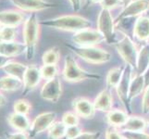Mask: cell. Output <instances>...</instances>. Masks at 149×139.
Instances as JSON below:
<instances>
[{"instance_id":"6da1fadb","label":"cell","mask_w":149,"mask_h":139,"mask_svg":"<svg viewBox=\"0 0 149 139\" xmlns=\"http://www.w3.org/2000/svg\"><path fill=\"white\" fill-rule=\"evenodd\" d=\"M41 25L65 32L77 33L79 31L91 28V22L79 15H63L45 22H41Z\"/></svg>"},{"instance_id":"7a4b0ae2","label":"cell","mask_w":149,"mask_h":139,"mask_svg":"<svg viewBox=\"0 0 149 139\" xmlns=\"http://www.w3.org/2000/svg\"><path fill=\"white\" fill-rule=\"evenodd\" d=\"M40 22L36 13H32L26 18L23 23L22 28V36L23 43L26 46V59H32L34 54L35 49L40 37Z\"/></svg>"},{"instance_id":"3957f363","label":"cell","mask_w":149,"mask_h":139,"mask_svg":"<svg viewBox=\"0 0 149 139\" xmlns=\"http://www.w3.org/2000/svg\"><path fill=\"white\" fill-rule=\"evenodd\" d=\"M62 75L65 81L69 82V83H78L81 81L96 80L101 78L99 74L89 73V71L81 69L71 55L66 56Z\"/></svg>"},{"instance_id":"277c9868","label":"cell","mask_w":149,"mask_h":139,"mask_svg":"<svg viewBox=\"0 0 149 139\" xmlns=\"http://www.w3.org/2000/svg\"><path fill=\"white\" fill-rule=\"evenodd\" d=\"M67 46L76 56L91 64H104L110 61L112 58L109 52L97 46H74L71 45H67Z\"/></svg>"},{"instance_id":"5b68a950","label":"cell","mask_w":149,"mask_h":139,"mask_svg":"<svg viewBox=\"0 0 149 139\" xmlns=\"http://www.w3.org/2000/svg\"><path fill=\"white\" fill-rule=\"evenodd\" d=\"M116 49L121 59L125 61V63L132 66V68H136L137 61V49L134 43L127 34H123L122 38L118 41L115 45Z\"/></svg>"},{"instance_id":"8992f818","label":"cell","mask_w":149,"mask_h":139,"mask_svg":"<svg viewBox=\"0 0 149 139\" xmlns=\"http://www.w3.org/2000/svg\"><path fill=\"white\" fill-rule=\"evenodd\" d=\"M56 119V113L54 111H47L37 115L33 121L28 132L30 138H34L43 132L48 130Z\"/></svg>"},{"instance_id":"52a82bcc","label":"cell","mask_w":149,"mask_h":139,"mask_svg":"<svg viewBox=\"0 0 149 139\" xmlns=\"http://www.w3.org/2000/svg\"><path fill=\"white\" fill-rule=\"evenodd\" d=\"M97 31L100 32L106 39V42L112 44L114 42V19L109 10L102 8L97 17Z\"/></svg>"},{"instance_id":"ba28073f","label":"cell","mask_w":149,"mask_h":139,"mask_svg":"<svg viewBox=\"0 0 149 139\" xmlns=\"http://www.w3.org/2000/svg\"><path fill=\"white\" fill-rule=\"evenodd\" d=\"M106 41L104 35L97 30L85 29L74 33L72 42L79 46H95Z\"/></svg>"},{"instance_id":"9c48e42d","label":"cell","mask_w":149,"mask_h":139,"mask_svg":"<svg viewBox=\"0 0 149 139\" xmlns=\"http://www.w3.org/2000/svg\"><path fill=\"white\" fill-rule=\"evenodd\" d=\"M17 9L22 12L35 13L56 8V5L47 0H9Z\"/></svg>"},{"instance_id":"30bf717a","label":"cell","mask_w":149,"mask_h":139,"mask_svg":"<svg viewBox=\"0 0 149 139\" xmlns=\"http://www.w3.org/2000/svg\"><path fill=\"white\" fill-rule=\"evenodd\" d=\"M41 97L51 103H56L61 95H62V85H61L60 79L58 76L55 78L47 81L42 86L40 91Z\"/></svg>"},{"instance_id":"8fae6325","label":"cell","mask_w":149,"mask_h":139,"mask_svg":"<svg viewBox=\"0 0 149 139\" xmlns=\"http://www.w3.org/2000/svg\"><path fill=\"white\" fill-rule=\"evenodd\" d=\"M132 67L126 64L123 70V73L121 76V79L120 81L119 85L116 87L118 96L119 98L122 102V104L127 108L128 110H130V101H129V90L130 85L132 82Z\"/></svg>"},{"instance_id":"7c38bea8","label":"cell","mask_w":149,"mask_h":139,"mask_svg":"<svg viewBox=\"0 0 149 139\" xmlns=\"http://www.w3.org/2000/svg\"><path fill=\"white\" fill-rule=\"evenodd\" d=\"M42 75L38 67L35 65H28L26 73L22 79L23 87H22V95L27 96L30 92L33 91L42 80Z\"/></svg>"},{"instance_id":"4fadbf2b","label":"cell","mask_w":149,"mask_h":139,"mask_svg":"<svg viewBox=\"0 0 149 139\" xmlns=\"http://www.w3.org/2000/svg\"><path fill=\"white\" fill-rule=\"evenodd\" d=\"M149 9V1L148 0H132L125 6L124 9L118 16L117 20L120 22L121 20L140 16V15L146 13Z\"/></svg>"},{"instance_id":"5bb4252c","label":"cell","mask_w":149,"mask_h":139,"mask_svg":"<svg viewBox=\"0 0 149 139\" xmlns=\"http://www.w3.org/2000/svg\"><path fill=\"white\" fill-rule=\"evenodd\" d=\"M25 15L19 9H6L0 11V23L2 26H9L17 28L24 23Z\"/></svg>"},{"instance_id":"9a60e30c","label":"cell","mask_w":149,"mask_h":139,"mask_svg":"<svg viewBox=\"0 0 149 139\" xmlns=\"http://www.w3.org/2000/svg\"><path fill=\"white\" fill-rule=\"evenodd\" d=\"M73 109L76 112V114L83 117L84 119H92L95 116V109L94 103H92L90 100L84 98V97H79L73 100Z\"/></svg>"},{"instance_id":"2e32d148","label":"cell","mask_w":149,"mask_h":139,"mask_svg":"<svg viewBox=\"0 0 149 139\" xmlns=\"http://www.w3.org/2000/svg\"><path fill=\"white\" fill-rule=\"evenodd\" d=\"M26 53V46L24 43L17 42H1L0 41V54L8 57V58H14V57L23 55Z\"/></svg>"},{"instance_id":"e0dca14e","label":"cell","mask_w":149,"mask_h":139,"mask_svg":"<svg viewBox=\"0 0 149 139\" xmlns=\"http://www.w3.org/2000/svg\"><path fill=\"white\" fill-rule=\"evenodd\" d=\"M8 122L14 130L17 132H29L31 128V122L27 115L20 114L17 112H12L8 117Z\"/></svg>"},{"instance_id":"ac0fdd59","label":"cell","mask_w":149,"mask_h":139,"mask_svg":"<svg viewBox=\"0 0 149 139\" xmlns=\"http://www.w3.org/2000/svg\"><path fill=\"white\" fill-rule=\"evenodd\" d=\"M93 103L95 110L109 112L112 109V105H113V98L111 96L110 92L107 89L101 91L98 94V96L95 97V99Z\"/></svg>"},{"instance_id":"d6986e66","label":"cell","mask_w":149,"mask_h":139,"mask_svg":"<svg viewBox=\"0 0 149 139\" xmlns=\"http://www.w3.org/2000/svg\"><path fill=\"white\" fill-rule=\"evenodd\" d=\"M133 35L140 41L149 40V18L140 16L133 26Z\"/></svg>"},{"instance_id":"ffe728a7","label":"cell","mask_w":149,"mask_h":139,"mask_svg":"<svg viewBox=\"0 0 149 139\" xmlns=\"http://www.w3.org/2000/svg\"><path fill=\"white\" fill-rule=\"evenodd\" d=\"M27 67H28V65L22 64V63L18 62V61H15L12 59L4 67L3 71L6 73L7 75L22 80L25 73H26Z\"/></svg>"},{"instance_id":"44dd1931","label":"cell","mask_w":149,"mask_h":139,"mask_svg":"<svg viewBox=\"0 0 149 139\" xmlns=\"http://www.w3.org/2000/svg\"><path fill=\"white\" fill-rule=\"evenodd\" d=\"M23 87L22 80L15 77L6 75L0 78V91L15 92Z\"/></svg>"},{"instance_id":"7402d4cb","label":"cell","mask_w":149,"mask_h":139,"mask_svg":"<svg viewBox=\"0 0 149 139\" xmlns=\"http://www.w3.org/2000/svg\"><path fill=\"white\" fill-rule=\"evenodd\" d=\"M128 119L129 116L122 110H110L107 112V121L112 127H123Z\"/></svg>"},{"instance_id":"603a6c76","label":"cell","mask_w":149,"mask_h":139,"mask_svg":"<svg viewBox=\"0 0 149 139\" xmlns=\"http://www.w3.org/2000/svg\"><path fill=\"white\" fill-rule=\"evenodd\" d=\"M149 67V45L146 44L143 46L137 56L136 70L138 74H143Z\"/></svg>"},{"instance_id":"cb8c5ba5","label":"cell","mask_w":149,"mask_h":139,"mask_svg":"<svg viewBox=\"0 0 149 139\" xmlns=\"http://www.w3.org/2000/svg\"><path fill=\"white\" fill-rule=\"evenodd\" d=\"M145 80L142 74H137L134 78L132 79L130 90H129V101L138 96L141 93L145 90Z\"/></svg>"},{"instance_id":"d4e9b609","label":"cell","mask_w":149,"mask_h":139,"mask_svg":"<svg viewBox=\"0 0 149 139\" xmlns=\"http://www.w3.org/2000/svg\"><path fill=\"white\" fill-rule=\"evenodd\" d=\"M146 122L140 117H129L125 125L123 126L124 130L131 132H143L146 128Z\"/></svg>"},{"instance_id":"484cf974","label":"cell","mask_w":149,"mask_h":139,"mask_svg":"<svg viewBox=\"0 0 149 139\" xmlns=\"http://www.w3.org/2000/svg\"><path fill=\"white\" fill-rule=\"evenodd\" d=\"M124 68L122 67H115L109 71L107 75V86L109 88H116L121 79Z\"/></svg>"},{"instance_id":"4316f807","label":"cell","mask_w":149,"mask_h":139,"mask_svg":"<svg viewBox=\"0 0 149 139\" xmlns=\"http://www.w3.org/2000/svg\"><path fill=\"white\" fill-rule=\"evenodd\" d=\"M67 127L62 122H55L48 129V139H61L66 136Z\"/></svg>"},{"instance_id":"83f0119b","label":"cell","mask_w":149,"mask_h":139,"mask_svg":"<svg viewBox=\"0 0 149 139\" xmlns=\"http://www.w3.org/2000/svg\"><path fill=\"white\" fill-rule=\"evenodd\" d=\"M60 59V52L58 47H52L47 50L42 56L44 65H56Z\"/></svg>"},{"instance_id":"f1b7e54d","label":"cell","mask_w":149,"mask_h":139,"mask_svg":"<svg viewBox=\"0 0 149 139\" xmlns=\"http://www.w3.org/2000/svg\"><path fill=\"white\" fill-rule=\"evenodd\" d=\"M18 36L17 28L3 26L0 30V41L1 42H14Z\"/></svg>"},{"instance_id":"f546056e","label":"cell","mask_w":149,"mask_h":139,"mask_svg":"<svg viewBox=\"0 0 149 139\" xmlns=\"http://www.w3.org/2000/svg\"><path fill=\"white\" fill-rule=\"evenodd\" d=\"M40 71L42 78L48 81L56 77L58 73V69L56 65H43L40 68Z\"/></svg>"},{"instance_id":"4dcf8cb0","label":"cell","mask_w":149,"mask_h":139,"mask_svg":"<svg viewBox=\"0 0 149 139\" xmlns=\"http://www.w3.org/2000/svg\"><path fill=\"white\" fill-rule=\"evenodd\" d=\"M13 110L14 112L28 115L31 112V110H32V106H31L29 101H27L26 99H19L17 101H15L13 105Z\"/></svg>"},{"instance_id":"1f68e13d","label":"cell","mask_w":149,"mask_h":139,"mask_svg":"<svg viewBox=\"0 0 149 139\" xmlns=\"http://www.w3.org/2000/svg\"><path fill=\"white\" fill-rule=\"evenodd\" d=\"M61 122H62L67 127L78 125L79 124V117L76 113L68 111V112H65L63 114L62 121Z\"/></svg>"},{"instance_id":"d6a6232c","label":"cell","mask_w":149,"mask_h":139,"mask_svg":"<svg viewBox=\"0 0 149 139\" xmlns=\"http://www.w3.org/2000/svg\"><path fill=\"white\" fill-rule=\"evenodd\" d=\"M120 133L124 139H149V135L145 132H131L123 130Z\"/></svg>"},{"instance_id":"836d02e7","label":"cell","mask_w":149,"mask_h":139,"mask_svg":"<svg viewBox=\"0 0 149 139\" xmlns=\"http://www.w3.org/2000/svg\"><path fill=\"white\" fill-rule=\"evenodd\" d=\"M102 8L110 10L111 9H115L118 8H120L124 6V4L121 1V0H103L100 3Z\"/></svg>"},{"instance_id":"e575fe53","label":"cell","mask_w":149,"mask_h":139,"mask_svg":"<svg viewBox=\"0 0 149 139\" xmlns=\"http://www.w3.org/2000/svg\"><path fill=\"white\" fill-rule=\"evenodd\" d=\"M81 132V129L79 125H74V126H70L67 128L66 132V138L67 139H74L78 136H80Z\"/></svg>"},{"instance_id":"d590c367","label":"cell","mask_w":149,"mask_h":139,"mask_svg":"<svg viewBox=\"0 0 149 139\" xmlns=\"http://www.w3.org/2000/svg\"><path fill=\"white\" fill-rule=\"evenodd\" d=\"M106 139H124L121 133L118 132L114 127H109L106 132Z\"/></svg>"},{"instance_id":"8d00e7d4","label":"cell","mask_w":149,"mask_h":139,"mask_svg":"<svg viewBox=\"0 0 149 139\" xmlns=\"http://www.w3.org/2000/svg\"><path fill=\"white\" fill-rule=\"evenodd\" d=\"M101 136V132H85L81 133L74 139H99Z\"/></svg>"},{"instance_id":"74e56055","label":"cell","mask_w":149,"mask_h":139,"mask_svg":"<svg viewBox=\"0 0 149 139\" xmlns=\"http://www.w3.org/2000/svg\"><path fill=\"white\" fill-rule=\"evenodd\" d=\"M142 110L145 114L149 113V87H147L145 91V94L142 100Z\"/></svg>"},{"instance_id":"f35d334b","label":"cell","mask_w":149,"mask_h":139,"mask_svg":"<svg viewBox=\"0 0 149 139\" xmlns=\"http://www.w3.org/2000/svg\"><path fill=\"white\" fill-rule=\"evenodd\" d=\"M6 139H30L29 136L24 132H15L5 133Z\"/></svg>"},{"instance_id":"ab89813d","label":"cell","mask_w":149,"mask_h":139,"mask_svg":"<svg viewBox=\"0 0 149 139\" xmlns=\"http://www.w3.org/2000/svg\"><path fill=\"white\" fill-rule=\"evenodd\" d=\"M70 2L71 8H72L74 11H79L81 9V0H68Z\"/></svg>"},{"instance_id":"60d3db41","label":"cell","mask_w":149,"mask_h":139,"mask_svg":"<svg viewBox=\"0 0 149 139\" xmlns=\"http://www.w3.org/2000/svg\"><path fill=\"white\" fill-rule=\"evenodd\" d=\"M11 60H12L11 58H8V57H5V56L0 54V70H1V69L3 70L4 67Z\"/></svg>"},{"instance_id":"b9f144b4","label":"cell","mask_w":149,"mask_h":139,"mask_svg":"<svg viewBox=\"0 0 149 139\" xmlns=\"http://www.w3.org/2000/svg\"><path fill=\"white\" fill-rule=\"evenodd\" d=\"M143 80H145V85H146V88L149 87V67L147 68V70L145 71V73L143 74Z\"/></svg>"},{"instance_id":"7bdbcfd3","label":"cell","mask_w":149,"mask_h":139,"mask_svg":"<svg viewBox=\"0 0 149 139\" xmlns=\"http://www.w3.org/2000/svg\"><path fill=\"white\" fill-rule=\"evenodd\" d=\"M7 104V98H6V96H5L1 91H0V107H3Z\"/></svg>"},{"instance_id":"ee69618b","label":"cell","mask_w":149,"mask_h":139,"mask_svg":"<svg viewBox=\"0 0 149 139\" xmlns=\"http://www.w3.org/2000/svg\"><path fill=\"white\" fill-rule=\"evenodd\" d=\"M90 4H97V3H101L103 0H88Z\"/></svg>"},{"instance_id":"f6af8a7d","label":"cell","mask_w":149,"mask_h":139,"mask_svg":"<svg viewBox=\"0 0 149 139\" xmlns=\"http://www.w3.org/2000/svg\"><path fill=\"white\" fill-rule=\"evenodd\" d=\"M121 1L123 2V4H124V6H127V5L129 3H131L132 0H121Z\"/></svg>"},{"instance_id":"bcb514c9","label":"cell","mask_w":149,"mask_h":139,"mask_svg":"<svg viewBox=\"0 0 149 139\" xmlns=\"http://www.w3.org/2000/svg\"><path fill=\"white\" fill-rule=\"evenodd\" d=\"M2 27H3V26H2V24H1V23H0V30H1V29H2Z\"/></svg>"},{"instance_id":"7dc6e473","label":"cell","mask_w":149,"mask_h":139,"mask_svg":"<svg viewBox=\"0 0 149 139\" xmlns=\"http://www.w3.org/2000/svg\"><path fill=\"white\" fill-rule=\"evenodd\" d=\"M147 125H148V129H149V122H148V124H147Z\"/></svg>"},{"instance_id":"c3c4849f","label":"cell","mask_w":149,"mask_h":139,"mask_svg":"<svg viewBox=\"0 0 149 139\" xmlns=\"http://www.w3.org/2000/svg\"><path fill=\"white\" fill-rule=\"evenodd\" d=\"M0 139H2V138H1V137H0Z\"/></svg>"}]
</instances>
